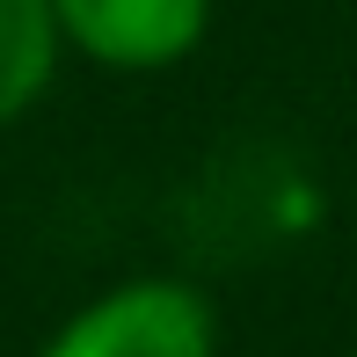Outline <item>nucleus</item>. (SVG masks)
<instances>
[{"label": "nucleus", "mask_w": 357, "mask_h": 357, "mask_svg": "<svg viewBox=\"0 0 357 357\" xmlns=\"http://www.w3.org/2000/svg\"><path fill=\"white\" fill-rule=\"evenodd\" d=\"M37 357H219V306L175 270H139L88 291Z\"/></svg>", "instance_id": "obj_1"}, {"label": "nucleus", "mask_w": 357, "mask_h": 357, "mask_svg": "<svg viewBox=\"0 0 357 357\" xmlns=\"http://www.w3.org/2000/svg\"><path fill=\"white\" fill-rule=\"evenodd\" d=\"M52 15H59L66 59L146 80V73H175L183 59H197L219 0H52Z\"/></svg>", "instance_id": "obj_2"}, {"label": "nucleus", "mask_w": 357, "mask_h": 357, "mask_svg": "<svg viewBox=\"0 0 357 357\" xmlns=\"http://www.w3.org/2000/svg\"><path fill=\"white\" fill-rule=\"evenodd\" d=\"M59 15L52 0H0V132L29 117L59 80Z\"/></svg>", "instance_id": "obj_3"}]
</instances>
